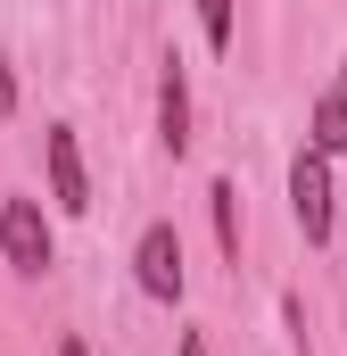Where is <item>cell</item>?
Wrapping results in <instances>:
<instances>
[{
  "label": "cell",
  "instance_id": "obj_6",
  "mask_svg": "<svg viewBox=\"0 0 347 356\" xmlns=\"http://www.w3.org/2000/svg\"><path fill=\"white\" fill-rule=\"evenodd\" d=\"M306 149H323L331 166L347 158V58H339V75L323 83V99L306 108Z\"/></svg>",
  "mask_w": 347,
  "mask_h": 356
},
{
  "label": "cell",
  "instance_id": "obj_1",
  "mask_svg": "<svg viewBox=\"0 0 347 356\" xmlns=\"http://www.w3.org/2000/svg\"><path fill=\"white\" fill-rule=\"evenodd\" d=\"M289 224H298L306 249H331V232H339V191H331V158L323 149L289 158Z\"/></svg>",
  "mask_w": 347,
  "mask_h": 356
},
{
  "label": "cell",
  "instance_id": "obj_11",
  "mask_svg": "<svg viewBox=\"0 0 347 356\" xmlns=\"http://www.w3.org/2000/svg\"><path fill=\"white\" fill-rule=\"evenodd\" d=\"M58 356H91V348H83V340H58Z\"/></svg>",
  "mask_w": 347,
  "mask_h": 356
},
{
  "label": "cell",
  "instance_id": "obj_8",
  "mask_svg": "<svg viewBox=\"0 0 347 356\" xmlns=\"http://www.w3.org/2000/svg\"><path fill=\"white\" fill-rule=\"evenodd\" d=\"M198 8V33H207V50L223 58L232 50V33H240V0H190Z\"/></svg>",
  "mask_w": 347,
  "mask_h": 356
},
{
  "label": "cell",
  "instance_id": "obj_9",
  "mask_svg": "<svg viewBox=\"0 0 347 356\" xmlns=\"http://www.w3.org/2000/svg\"><path fill=\"white\" fill-rule=\"evenodd\" d=\"M17 116V67H8V50H0V124Z\"/></svg>",
  "mask_w": 347,
  "mask_h": 356
},
{
  "label": "cell",
  "instance_id": "obj_5",
  "mask_svg": "<svg viewBox=\"0 0 347 356\" xmlns=\"http://www.w3.org/2000/svg\"><path fill=\"white\" fill-rule=\"evenodd\" d=\"M158 149L166 158H190V67L166 50V67H158Z\"/></svg>",
  "mask_w": 347,
  "mask_h": 356
},
{
  "label": "cell",
  "instance_id": "obj_7",
  "mask_svg": "<svg viewBox=\"0 0 347 356\" xmlns=\"http://www.w3.org/2000/svg\"><path fill=\"white\" fill-rule=\"evenodd\" d=\"M207 207H215V241H223V257L240 266V182L215 175V182H207Z\"/></svg>",
  "mask_w": 347,
  "mask_h": 356
},
{
  "label": "cell",
  "instance_id": "obj_4",
  "mask_svg": "<svg viewBox=\"0 0 347 356\" xmlns=\"http://www.w3.org/2000/svg\"><path fill=\"white\" fill-rule=\"evenodd\" d=\"M42 175H50V207H58V216H91V175H83L75 124H50V133H42Z\"/></svg>",
  "mask_w": 347,
  "mask_h": 356
},
{
  "label": "cell",
  "instance_id": "obj_10",
  "mask_svg": "<svg viewBox=\"0 0 347 356\" xmlns=\"http://www.w3.org/2000/svg\"><path fill=\"white\" fill-rule=\"evenodd\" d=\"M174 356H215V348H207V332H182V340H174Z\"/></svg>",
  "mask_w": 347,
  "mask_h": 356
},
{
  "label": "cell",
  "instance_id": "obj_3",
  "mask_svg": "<svg viewBox=\"0 0 347 356\" xmlns=\"http://www.w3.org/2000/svg\"><path fill=\"white\" fill-rule=\"evenodd\" d=\"M133 282H141V298H158V307H182V290H190V266H182V232H174L166 216H158V224H141V241H133Z\"/></svg>",
  "mask_w": 347,
  "mask_h": 356
},
{
  "label": "cell",
  "instance_id": "obj_2",
  "mask_svg": "<svg viewBox=\"0 0 347 356\" xmlns=\"http://www.w3.org/2000/svg\"><path fill=\"white\" fill-rule=\"evenodd\" d=\"M0 257L8 273H25V282H42V273L58 266V232H50V216H42V199H0Z\"/></svg>",
  "mask_w": 347,
  "mask_h": 356
}]
</instances>
